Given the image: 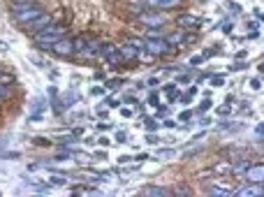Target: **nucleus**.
Masks as SVG:
<instances>
[{
  "mask_svg": "<svg viewBox=\"0 0 264 197\" xmlns=\"http://www.w3.org/2000/svg\"><path fill=\"white\" fill-rule=\"evenodd\" d=\"M44 12V7L40 3H14L12 7V19L17 24L28 26L33 19H37L40 14Z\"/></svg>",
  "mask_w": 264,
  "mask_h": 197,
  "instance_id": "nucleus-1",
  "label": "nucleus"
},
{
  "mask_svg": "<svg viewBox=\"0 0 264 197\" xmlns=\"http://www.w3.org/2000/svg\"><path fill=\"white\" fill-rule=\"evenodd\" d=\"M60 37H65V30L58 28V26H47L44 30L35 33V42L40 44V47H54Z\"/></svg>",
  "mask_w": 264,
  "mask_h": 197,
  "instance_id": "nucleus-2",
  "label": "nucleus"
},
{
  "mask_svg": "<svg viewBox=\"0 0 264 197\" xmlns=\"http://www.w3.org/2000/svg\"><path fill=\"white\" fill-rule=\"evenodd\" d=\"M144 49L149 51L151 56H162V54H167L172 47L167 44L165 37H146V40H144Z\"/></svg>",
  "mask_w": 264,
  "mask_h": 197,
  "instance_id": "nucleus-3",
  "label": "nucleus"
},
{
  "mask_svg": "<svg viewBox=\"0 0 264 197\" xmlns=\"http://www.w3.org/2000/svg\"><path fill=\"white\" fill-rule=\"evenodd\" d=\"M100 56H102L107 63H111V65H120V63H123L118 47H114V44H100Z\"/></svg>",
  "mask_w": 264,
  "mask_h": 197,
  "instance_id": "nucleus-4",
  "label": "nucleus"
},
{
  "mask_svg": "<svg viewBox=\"0 0 264 197\" xmlns=\"http://www.w3.org/2000/svg\"><path fill=\"white\" fill-rule=\"evenodd\" d=\"M51 51H54L56 56H72L74 54V47H72V37H60L58 42L51 47Z\"/></svg>",
  "mask_w": 264,
  "mask_h": 197,
  "instance_id": "nucleus-5",
  "label": "nucleus"
},
{
  "mask_svg": "<svg viewBox=\"0 0 264 197\" xmlns=\"http://www.w3.org/2000/svg\"><path fill=\"white\" fill-rule=\"evenodd\" d=\"M47 26H51V14L42 12V14H40V17H37V19H33V21H30V24L26 26V28H28L30 33L35 35V33H40V30H44V28H47Z\"/></svg>",
  "mask_w": 264,
  "mask_h": 197,
  "instance_id": "nucleus-6",
  "label": "nucleus"
},
{
  "mask_svg": "<svg viewBox=\"0 0 264 197\" xmlns=\"http://www.w3.org/2000/svg\"><path fill=\"white\" fill-rule=\"evenodd\" d=\"M262 176H264L262 162H257V165H248L246 167V181H250V183H262Z\"/></svg>",
  "mask_w": 264,
  "mask_h": 197,
  "instance_id": "nucleus-7",
  "label": "nucleus"
},
{
  "mask_svg": "<svg viewBox=\"0 0 264 197\" xmlns=\"http://www.w3.org/2000/svg\"><path fill=\"white\" fill-rule=\"evenodd\" d=\"M176 24H179L183 30H192V28H199V26H202V19L190 17V14H181V17L176 19Z\"/></svg>",
  "mask_w": 264,
  "mask_h": 197,
  "instance_id": "nucleus-8",
  "label": "nucleus"
},
{
  "mask_svg": "<svg viewBox=\"0 0 264 197\" xmlns=\"http://www.w3.org/2000/svg\"><path fill=\"white\" fill-rule=\"evenodd\" d=\"M259 195H262V183H252L248 188L236 190V197H259Z\"/></svg>",
  "mask_w": 264,
  "mask_h": 197,
  "instance_id": "nucleus-9",
  "label": "nucleus"
},
{
  "mask_svg": "<svg viewBox=\"0 0 264 197\" xmlns=\"http://www.w3.org/2000/svg\"><path fill=\"white\" fill-rule=\"evenodd\" d=\"M118 51H120V58H123V60H135V58H139V51H142V49L132 47V44L125 42V47L118 49Z\"/></svg>",
  "mask_w": 264,
  "mask_h": 197,
  "instance_id": "nucleus-10",
  "label": "nucleus"
},
{
  "mask_svg": "<svg viewBox=\"0 0 264 197\" xmlns=\"http://www.w3.org/2000/svg\"><path fill=\"white\" fill-rule=\"evenodd\" d=\"M146 5L156 7V10H172L179 5V0H146Z\"/></svg>",
  "mask_w": 264,
  "mask_h": 197,
  "instance_id": "nucleus-11",
  "label": "nucleus"
},
{
  "mask_svg": "<svg viewBox=\"0 0 264 197\" xmlns=\"http://www.w3.org/2000/svg\"><path fill=\"white\" fill-rule=\"evenodd\" d=\"M139 21L146 24V26H151V28H162V26H165V19L162 17H151V14H142Z\"/></svg>",
  "mask_w": 264,
  "mask_h": 197,
  "instance_id": "nucleus-12",
  "label": "nucleus"
},
{
  "mask_svg": "<svg viewBox=\"0 0 264 197\" xmlns=\"http://www.w3.org/2000/svg\"><path fill=\"white\" fill-rule=\"evenodd\" d=\"M81 56H84V58H97V56H100V44H97V42H88V44H86V49L81 51Z\"/></svg>",
  "mask_w": 264,
  "mask_h": 197,
  "instance_id": "nucleus-13",
  "label": "nucleus"
},
{
  "mask_svg": "<svg viewBox=\"0 0 264 197\" xmlns=\"http://www.w3.org/2000/svg\"><path fill=\"white\" fill-rule=\"evenodd\" d=\"M86 44H88V40H86V37H74V40H72L74 54H81V51L86 49Z\"/></svg>",
  "mask_w": 264,
  "mask_h": 197,
  "instance_id": "nucleus-14",
  "label": "nucleus"
},
{
  "mask_svg": "<svg viewBox=\"0 0 264 197\" xmlns=\"http://www.w3.org/2000/svg\"><path fill=\"white\" fill-rule=\"evenodd\" d=\"M144 192H146V195H156V197H165V195H167L165 188H156V185H146Z\"/></svg>",
  "mask_w": 264,
  "mask_h": 197,
  "instance_id": "nucleus-15",
  "label": "nucleus"
},
{
  "mask_svg": "<svg viewBox=\"0 0 264 197\" xmlns=\"http://www.w3.org/2000/svg\"><path fill=\"white\" fill-rule=\"evenodd\" d=\"M211 195H222V197H225V195H232V188H222V185H213V188H211Z\"/></svg>",
  "mask_w": 264,
  "mask_h": 197,
  "instance_id": "nucleus-16",
  "label": "nucleus"
},
{
  "mask_svg": "<svg viewBox=\"0 0 264 197\" xmlns=\"http://www.w3.org/2000/svg\"><path fill=\"white\" fill-rule=\"evenodd\" d=\"M176 155V151H172V149H160L158 151V158H174Z\"/></svg>",
  "mask_w": 264,
  "mask_h": 197,
  "instance_id": "nucleus-17",
  "label": "nucleus"
},
{
  "mask_svg": "<svg viewBox=\"0 0 264 197\" xmlns=\"http://www.w3.org/2000/svg\"><path fill=\"white\" fill-rule=\"evenodd\" d=\"M144 128H146L149 132H153V130H158V123H156L153 119H146V121H144Z\"/></svg>",
  "mask_w": 264,
  "mask_h": 197,
  "instance_id": "nucleus-18",
  "label": "nucleus"
},
{
  "mask_svg": "<svg viewBox=\"0 0 264 197\" xmlns=\"http://www.w3.org/2000/svg\"><path fill=\"white\" fill-rule=\"evenodd\" d=\"M146 37H167V35H165L160 28H149V35Z\"/></svg>",
  "mask_w": 264,
  "mask_h": 197,
  "instance_id": "nucleus-19",
  "label": "nucleus"
},
{
  "mask_svg": "<svg viewBox=\"0 0 264 197\" xmlns=\"http://www.w3.org/2000/svg\"><path fill=\"white\" fill-rule=\"evenodd\" d=\"M127 44H132V47H137V49H144V40H137V37H130Z\"/></svg>",
  "mask_w": 264,
  "mask_h": 197,
  "instance_id": "nucleus-20",
  "label": "nucleus"
},
{
  "mask_svg": "<svg viewBox=\"0 0 264 197\" xmlns=\"http://www.w3.org/2000/svg\"><path fill=\"white\" fill-rule=\"evenodd\" d=\"M222 84H225V77H218V74L216 77H211V86H216L218 88V86H222Z\"/></svg>",
  "mask_w": 264,
  "mask_h": 197,
  "instance_id": "nucleus-21",
  "label": "nucleus"
},
{
  "mask_svg": "<svg viewBox=\"0 0 264 197\" xmlns=\"http://www.w3.org/2000/svg\"><path fill=\"white\" fill-rule=\"evenodd\" d=\"M250 88H252V90H259V88H262V79H259V77L252 79V81H250Z\"/></svg>",
  "mask_w": 264,
  "mask_h": 197,
  "instance_id": "nucleus-22",
  "label": "nucleus"
},
{
  "mask_svg": "<svg viewBox=\"0 0 264 197\" xmlns=\"http://www.w3.org/2000/svg\"><path fill=\"white\" fill-rule=\"evenodd\" d=\"M33 144H37V146H49L51 142H49V139H44V137H35V139H33Z\"/></svg>",
  "mask_w": 264,
  "mask_h": 197,
  "instance_id": "nucleus-23",
  "label": "nucleus"
},
{
  "mask_svg": "<svg viewBox=\"0 0 264 197\" xmlns=\"http://www.w3.org/2000/svg\"><path fill=\"white\" fill-rule=\"evenodd\" d=\"M195 93H197V88H195V86H192V88L188 90L186 95H183V102H190V100H192V95H195Z\"/></svg>",
  "mask_w": 264,
  "mask_h": 197,
  "instance_id": "nucleus-24",
  "label": "nucleus"
},
{
  "mask_svg": "<svg viewBox=\"0 0 264 197\" xmlns=\"http://www.w3.org/2000/svg\"><path fill=\"white\" fill-rule=\"evenodd\" d=\"M209 109H211V100H204L199 105V112H209Z\"/></svg>",
  "mask_w": 264,
  "mask_h": 197,
  "instance_id": "nucleus-25",
  "label": "nucleus"
},
{
  "mask_svg": "<svg viewBox=\"0 0 264 197\" xmlns=\"http://www.w3.org/2000/svg\"><path fill=\"white\" fill-rule=\"evenodd\" d=\"M179 119H181V121H190V119H192V114H190V112H181Z\"/></svg>",
  "mask_w": 264,
  "mask_h": 197,
  "instance_id": "nucleus-26",
  "label": "nucleus"
},
{
  "mask_svg": "<svg viewBox=\"0 0 264 197\" xmlns=\"http://www.w3.org/2000/svg\"><path fill=\"white\" fill-rule=\"evenodd\" d=\"M146 142H149V144H158V142H160V139H158L156 135H146Z\"/></svg>",
  "mask_w": 264,
  "mask_h": 197,
  "instance_id": "nucleus-27",
  "label": "nucleus"
},
{
  "mask_svg": "<svg viewBox=\"0 0 264 197\" xmlns=\"http://www.w3.org/2000/svg\"><path fill=\"white\" fill-rule=\"evenodd\" d=\"M116 142H118V144H125V132H118V135H116Z\"/></svg>",
  "mask_w": 264,
  "mask_h": 197,
  "instance_id": "nucleus-28",
  "label": "nucleus"
},
{
  "mask_svg": "<svg viewBox=\"0 0 264 197\" xmlns=\"http://www.w3.org/2000/svg\"><path fill=\"white\" fill-rule=\"evenodd\" d=\"M202 60H204V56H195V58H192L190 63H192V65H199V63H202Z\"/></svg>",
  "mask_w": 264,
  "mask_h": 197,
  "instance_id": "nucleus-29",
  "label": "nucleus"
},
{
  "mask_svg": "<svg viewBox=\"0 0 264 197\" xmlns=\"http://www.w3.org/2000/svg\"><path fill=\"white\" fill-rule=\"evenodd\" d=\"M149 102H151V105H158V93H151V95H149Z\"/></svg>",
  "mask_w": 264,
  "mask_h": 197,
  "instance_id": "nucleus-30",
  "label": "nucleus"
},
{
  "mask_svg": "<svg viewBox=\"0 0 264 197\" xmlns=\"http://www.w3.org/2000/svg\"><path fill=\"white\" fill-rule=\"evenodd\" d=\"M179 81H181V84H190V77H188V74H181Z\"/></svg>",
  "mask_w": 264,
  "mask_h": 197,
  "instance_id": "nucleus-31",
  "label": "nucleus"
},
{
  "mask_svg": "<svg viewBox=\"0 0 264 197\" xmlns=\"http://www.w3.org/2000/svg\"><path fill=\"white\" fill-rule=\"evenodd\" d=\"M90 93H93V95H102V88H100V86H95V88H90Z\"/></svg>",
  "mask_w": 264,
  "mask_h": 197,
  "instance_id": "nucleus-32",
  "label": "nucleus"
},
{
  "mask_svg": "<svg viewBox=\"0 0 264 197\" xmlns=\"http://www.w3.org/2000/svg\"><path fill=\"white\" fill-rule=\"evenodd\" d=\"M7 93H10V88H7V86H3V84H0V97H3V95H7Z\"/></svg>",
  "mask_w": 264,
  "mask_h": 197,
  "instance_id": "nucleus-33",
  "label": "nucleus"
},
{
  "mask_svg": "<svg viewBox=\"0 0 264 197\" xmlns=\"http://www.w3.org/2000/svg\"><path fill=\"white\" fill-rule=\"evenodd\" d=\"M104 105H107V107H118V102L116 100H104Z\"/></svg>",
  "mask_w": 264,
  "mask_h": 197,
  "instance_id": "nucleus-34",
  "label": "nucleus"
},
{
  "mask_svg": "<svg viewBox=\"0 0 264 197\" xmlns=\"http://www.w3.org/2000/svg\"><path fill=\"white\" fill-rule=\"evenodd\" d=\"M49 95H51V97L58 95V88H56V86H51V88H49Z\"/></svg>",
  "mask_w": 264,
  "mask_h": 197,
  "instance_id": "nucleus-35",
  "label": "nucleus"
},
{
  "mask_svg": "<svg viewBox=\"0 0 264 197\" xmlns=\"http://www.w3.org/2000/svg\"><path fill=\"white\" fill-rule=\"evenodd\" d=\"M97 144H100V146H109V137H102V139H100V142H97Z\"/></svg>",
  "mask_w": 264,
  "mask_h": 197,
  "instance_id": "nucleus-36",
  "label": "nucleus"
},
{
  "mask_svg": "<svg viewBox=\"0 0 264 197\" xmlns=\"http://www.w3.org/2000/svg\"><path fill=\"white\" fill-rule=\"evenodd\" d=\"M255 132H257V137L262 139V123H257V128H255Z\"/></svg>",
  "mask_w": 264,
  "mask_h": 197,
  "instance_id": "nucleus-37",
  "label": "nucleus"
},
{
  "mask_svg": "<svg viewBox=\"0 0 264 197\" xmlns=\"http://www.w3.org/2000/svg\"><path fill=\"white\" fill-rule=\"evenodd\" d=\"M14 3H40V0H14Z\"/></svg>",
  "mask_w": 264,
  "mask_h": 197,
  "instance_id": "nucleus-38",
  "label": "nucleus"
}]
</instances>
